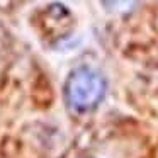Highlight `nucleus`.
<instances>
[{
	"label": "nucleus",
	"instance_id": "1",
	"mask_svg": "<svg viewBox=\"0 0 158 158\" xmlns=\"http://www.w3.org/2000/svg\"><path fill=\"white\" fill-rule=\"evenodd\" d=\"M106 92V82L102 75L89 66L73 70L65 83L66 104L75 112H87L97 107Z\"/></svg>",
	"mask_w": 158,
	"mask_h": 158
},
{
	"label": "nucleus",
	"instance_id": "2",
	"mask_svg": "<svg viewBox=\"0 0 158 158\" xmlns=\"http://www.w3.org/2000/svg\"><path fill=\"white\" fill-rule=\"evenodd\" d=\"M100 2L110 12H126L133 7L136 0H100Z\"/></svg>",
	"mask_w": 158,
	"mask_h": 158
}]
</instances>
